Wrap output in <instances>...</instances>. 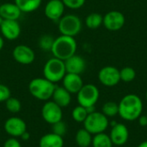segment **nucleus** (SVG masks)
<instances>
[{
  "mask_svg": "<svg viewBox=\"0 0 147 147\" xmlns=\"http://www.w3.org/2000/svg\"><path fill=\"white\" fill-rule=\"evenodd\" d=\"M119 115L125 121H133L138 120L143 112V102L135 94H127L122 97L118 104Z\"/></svg>",
  "mask_w": 147,
  "mask_h": 147,
  "instance_id": "obj_1",
  "label": "nucleus"
},
{
  "mask_svg": "<svg viewBox=\"0 0 147 147\" xmlns=\"http://www.w3.org/2000/svg\"><path fill=\"white\" fill-rule=\"evenodd\" d=\"M77 41L74 37L61 34L54 39L51 52L54 58L59 59L63 61L76 54Z\"/></svg>",
  "mask_w": 147,
  "mask_h": 147,
  "instance_id": "obj_2",
  "label": "nucleus"
},
{
  "mask_svg": "<svg viewBox=\"0 0 147 147\" xmlns=\"http://www.w3.org/2000/svg\"><path fill=\"white\" fill-rule=\"evenodd\" d=\"M56 86L45 78H36L30 81L28 90L30 94L38 100L47 101L52 98Z\"/></svg>",
  "mask_w": 147,
  "mask_h": 147,
  "instance_id": "obj_3",
  "label": "nucleus"
},
{
  "mask_svg": "<svg viewBox=\"0 0 147 147\" xmlns=\"http://www.w3.org/2000/svg\"><path fill=\"white\" fill-rule=\"evenodd\" d=\"M66 74L65 62L57 58H52L48 59L43 67L44 78L52 83L55 84L62 81L63 78Z\"/></svg>",
  "mask_w": 147,
  "mask_h": 147,
  "instance_id": "obj_4",
  "label": "nucleus"
},
{
  "mask_svg": "<svg viewBox=\"0 0 147 147\" xmlns=\"http://www.w3.org/2000/svg\"><path fill=\"white\" fill-rule=\"evenodd\" d=\"M84 129L95 135L104 133L109 127V121L102 113L95 111L94 113L88 115L87 118L84 121Z\"/></svg>",
  "mask_w": 147,
  "mask_h": 147,
  "instance_id": "obj_5",
  "label": "nucleus"
},
{
  "mask_svg": "<svg viewBox=\"0 0 147 147\" xmlns=\"http://www.w3.org/2000/svg\"><path fill=\"white\" fill-rule=\"evenodd\" d=\"M58 28L61 34L75 37L82 29V22L78 16L69 14L63 16L59 20Z\"/></svg>",
  "mask_w": 147,
  "mask_h": 147,
  "instance_id": "obj_6",
  "label": "nucleus"
},
{
  "mask_svg": "<svg viewBox=\"0 0 147 147\" xmlns=\"http://www.w3.org/2000/svg\"><path fill=\"white\" fill-rule=\"evenodd\" d=\"M99 96L100 91L98 88L92 84H84V86L77 94L78 104L84 108L95 106L98 102Z\"/></svg>",
  "mask_w": 147,
  "mask_h": 147,
  "instance_id": "obj_7",
  "label": "nucleus"
},
{
  "mask_svg": "<svg viewBox=\"0 0 147 147\" xmlns=\"http://www.w3.org/2000/svg\"><path fill=\"white\" fill-rule=\"evenodd\" d=\"M98 79L102 85L106 87H114L121 81L120 70L112 65L104 66L98 72Z\"/></svg>",
  "mask_w": 147,
  "mask_h": 147,
  "instance_id": "obj_8",
  "label": "nucleus"
},
{
  "mask_svg": "<svg viewBox=\"0 0 147 147\" xmlns=\"http://www.w3.org/2000/svg\"><path fill=\"white\" fill-rule=\"evenodd\" d=\"M41 115L47 123L53 125L58 121H62V108H60L53 101H48L43 105L41 109Z\"/></svg>",
  "mask_w": 147,
  "mask_h": 147,
  "instance_id": "obj_9",
  "label": "nucleus"
},
{
  "mask_svg": "<svg viewBox=\"0 0 147 147\" xmlns=\"http://www.w3.org/2000/svg\"><path fill=\"white\" fill-rule=\"evenodd\" d=\"M125 16L118 10H111L103 16V26L109 31H118L125 24Z\"/></svg>",
  "mask_w": 147,
  "mask_h": 147,
  "instance_id": "obj_10",
  "label": "nucleus"
},
{
  "mask_svg": "<svg viewBox=\"0 0 147 147\" xmlns=\"http://www.w3.org/2000/svg\"><path fill=\"white\" fill-rule=\"evenodd\" d=\"M13 59L21 65H30L34 61V50L26 45H17L12 51Z\"/></svg>",
  "mask_w": 147,
  "mask_h": 147,
  "instance_id": "obj_11",
  "label": "nucleus"
},
{
  "mask_svg": "<svg viewBox=\"0 0 147 147\" xmlns=\"http://www.w3.org/2000/svg\"><path fill=\"white\" fill-rule=\"evenodd\" d=\"M4 130L13 138L21 137L27 131V125L22 119L13 116L7 119L5 121Z\"/></svg>",
  "mask_w": 147,
  "mask_h": 147,
  "instance_id": "obj_12",
  "label": "nucleus"
},
{
  "mask_svg": "<svg viewBox=\"0 0 147 147\" xmlns=\"http://www.w3.org/2000/svg\"><path fill=\"white\" fill-rule=\"evenodd\" d=\"M109 137L113 145L117 146H124L129 139L128 128L123 123H117L111 127Z\"/></svg>",
  "mask_w": 147,
  "mask_h": 147,
  "instance_id": "obj_13",
  "label": "nucleus"
},
{
  "mask_svg": "<svg viewBox=\"0 0 147 147\" xmlns=\"http://www.w3.org/2000/svg\"><path fill=\"white\" fill-rule=\"evenodd\" d=\"M65 8L62 0H49L44 8V14L51 21H59L64 16Z\"/></svg>",
  "mask_w": 147,
  "mask_h": 147,
  "instance_id": "obj_14",
  "label": "nucleus"
},
{
  "mask_svg": "<svg viewBox=\"0 0 147 147\" xmlns=\"http://www.w3.org/2000/svg\"><path fill=\"white\" fill-rule=\"evenodd\" d=\"M0 31L5 39L14 40L21 34V26L17 20H3L0 26Z\"/></svg>",
  "mask_w": 147,
  "mask_h": 147,
  "instance_id": "obj_15",
  "label": "nucleus"
},
{
  "mask_svg": "<svg viewBox=\"0 0 147 147\" xmlns=\"http://www.w3.org/2000/svg\"><path fill=\"white\" fill-rule=\"evenodd\" d=\"M64 62L66 73L80 75L84 71L86 68V61L84 60V59L77 54L72 55L69 59H65Z\"/></svg>",
  "mask_w": 147,
  "mask_h": 147,
  "instance_id": "obj_16",
  "label": "nucleus"
},
{
  "mask_svg": "<svg viewBox=\"0 0 147 147\" xmlns=\"http://www.w3.org/2000/svg\"><path fill=\"white\" fill-rule=\"evenodd\" d=\"M63 87L71 94H78L84 86V82L80 75L66 73L62 79Z\"/></svg>",
  "mask_w": 147,
  "mask_h": 147,
  "instance_id": "obj_17",
  "label": "nucleus"
},
{
  "mask_svg": "<svg viewBox=\"0 0 147 147\" xmlns=\"http://www.w3.org/2000/svg\"><path fill=\"white\" fill-rule=\"evenodd\" d=\"M22 13L15 3H4L0 5V16L3 20H18Z\"/></svg>",
  "mask_w": 147,
  "mask_h": 147,
  "instance_id": "obj_18",
  "label": "nucleus"
},
{
  "mask_svg": "<svg viewBox=\"0 0 147 147\" xmlns=\"http://www.w3.org/2000/svg\"><path fill=\"white\" fill-rule=\"evenodd\" d=\"M71 94L69 91H67L63 86L62 87L56 86L53 93L52 98H53V101L56 104H58L60 108H65L71 103Z\"/></svg>",
  "mask_w": 147,
  "mask_h": 147,
  "instance_id": "obj_19",
  "label": "nucleus"
},
{
  "mask_svg": "<svg viewBox=\"0 0 147 147\" xmlns=\"http://www.w3.org/2000/svg\"><path fill=\"white\" fill-rule=\"evenodd\" d=\"M63 137L59 136L53 133L45 134L42 136L39 142V147H63Z\"/></svg>",
  "mask_w": 147,
  "mask_h": 147,
  "instance_id": "obj_20",
  "label": "nucleus"
},
{
  "mask_svg": "<svg viewBox=\"0 0 147 147\" xmlns=\"http://www.w3.org/2000/svg\"><path fill=\"white\" fill-rule=\"evenodd\" d=\"M42 0H15V3L22 13H30L37 9L41 4Z\"/></svg>",
  "mask_w": 147,
  "mask_h": 147,
  "instance_id": "obj_21",
  "label": "nucleus"
},
{
  "mask_svg": "<svg viewBox=\"0 0 147 147\" xmlns=\"http://www.w3.org/2000/svg\"><path fill=\"white\" fill-rule=\"evenodd\" d=\"M77 145L79 147H89L92 143V134L86 129H79L75 137Z\"/></svg>",
  "mask_w": 147,
  "mask_h": 147,
  "instance_id": "obj_22",
  "label": "nucleus"
},
{
  "mask_svg": "<svg viewBox=\"0 0 147 147\" xmlns=\"http://www.w3.org/2000/svg\"><path fill=\"white\" fill-rule=\"evenodd\" d=\"M91 145L93 147H113V143L109 135L105 133L95 134L92 138Z\"/></svg>",
  "mask_w": 147,
  "mask_h": 147,
  "instance_id": "obj_23",
  "label": "nucleus"
},
{
  "mask_svg": "<svg viewBox=\"0 0 147 147\" xmlns=\"http://www.w3.org/2000/svg\"><path fill=\"white\" fill-rule=\"evenodd\" d=\"M103 22V16L96 12L90 13L85 18V24L90 29H97Z\"/></svg>",
  "mask_w": 147,
  "mask_h": 147,
  "instance_id": "obj_24",
  "label": "nucleus"
},
{
  "mask_svg": "<svg viewBox=\"0 0 147 147\" xmlns=\"http://www.w3.org/2000/svg\"><path fill=\"white\" fill-rule=\"evenodd\" d=\"M102 113L109 117H115L119 114V106L115 102H107L102 105Z\"/></svg>",
  "mask_w": 147,
  "mask_h": 147,
  "instance_id": "obj_25",
  "label": "nucleus"
},
{
  "mask_svg": "<svg viewBox=\"0 0 147 147\" xmlns=\"http://www.w3.org/2000/svg\"><path fill=\"white\" fill-rule=\"evenodd\" d=\"M120 77H121V81H123L125 83H130L135 79L136 71L133 67L126 66L120 71Z\"/></svg>",
  "mask_w": 147,
  "mask_h": 147,
  "instance_id": "obj_26",
  "label": "nucleus"
},
{
  "mask_svg": "<svg viewBox=\"0 0 147 147\" xmlns=\"http://www.w3.org/2000/svg\"><path fill=\"white\" fill-rule=\"evenodd\" d=\"M71 116L76 122L84 123V121H85V119L88 116V113H87L86 109L84 107L78 105L73 109L72 113H71Z\"/></svg>",
  "mask_w": 147,
  "mask_h": 147,
  "instance_id": "obj_27",
  "label": "nucleus"
},
{
  "mask_svg": "<svg viewBox=\"0 0 147 147\" xmlns=\"http://www.w3.org/2000/svg\"><path fill=\"white\" fill-rule=\"evenodd\" d=\"M5 106H6L7 110H9L10 113H13V114L18 113L21 110V108H22L20 101L17 98L11 97V96L8 100H6Z\"/></svg>",
  "mask_w": 147,
  "mask_h": 147,
  "instance_id": "obj_28",
  "label": "nucleus"
},
{
  "mask_svg": "<svg viewBox=\"0 0 147 147\" xmlns=\"http://www.w3.org/2000/svg\"><path fill=\"white\" fill-rule=\"evenodd\" d=\"M54 39L48 34L41 36L39 40V47L44 51H51Z\"/></svg>",
  "mask_w": 147,
  "mask_h": 147,
  "instance_id": "obj_29",
  "label": "nucleus"
},
{
  "mask_svg": "<svg viewBox=\"0 0 147 147\" xmlns=\"http://www.w3.org/2000/svg\"><path fill=\"white\" fill-rule=\"evenodd\" d=\"M52 126H53V127H52L53 133L55 134H57V135H59V136L63 137L66 134V132H67L66 124L64 121H58V122L53 124Z\"/></svg>",
  "mask_w": 147,
  "mask_h": 147,
  "instance_id": "obj_30",
  "label": "nucleus"
},
{
  "mask_svg": "<svg viewBox=\"0 0 147 147\" xmlns=\"http://www.w3.org/2000/svg\"><path fill=\"white\" fill-rule=\"evenodd\" d=\"M64 5L71 9H78L84 6L85 0H62Z\"/></svg>",
  "mask_w": 147,
  "mask_h": 147,
  "instance_id": "obj_31",
  "label": "nucleus"
},
{
  "mask_svg": "<svg viewBox=\"0 0 147 147\" xmlns=\"http://www.w3.org/2000/svg\"><path fill=\"white\" fill-rule=\"evenodd\" d=\"M10 97V90L6 85L0 84V102H6Z\"/></svg>",
  "mask_w": 147,
  "mask_h": 147,
  "instance_id": "obj_32",
  "label": "nucleus"
},
{
  "mask_svg": "<svg viewBox=\"0 0 147 147\" xmlns=\"http://www.w3.org/2000/svg\"><path fill=\"white\" fill-rule=\"evenodd\" d=\"M3 147H22L21 143L16 139V138H10L8 139L4 144H3Z\"/></svg>",
  "mask_w": 147,
  "mask_h": 147,
  "instance_id": "obj_33",
  "label": "nucleus"
},
{
  "mask_svg": "<svg viewBox=\"0 0 147 147\" xmlns=\"http://www.w3.org/2000/svg\"><path fill=\"white\" fill-rule=\"evenodd\" d=\"M138 122L140 126L141 127H146L147 126V116L146 115H140L138 118Z\"/></svg>",
  "mask_w": 147,
  "mask_h": 147,
  "instance_id": "obj_34",
  "label": "nucleus"
},
{
  "mask_svg": "<svg viewBox=\"0 0 147 147\" xmlns=\"http://www.w3.org/2000/svg\"><path fill=\"white\" fill-rule=\"evenodd\" d=\"M29 138H30V134L26 131L22 136H21V139L22 140H24V141H26V140H29Z\"/></svg>",
  "mask_w": 147,
  "mask_h": 147,
  "instance_id": "obj_35",
  "label": "nucleus"
},
{
  "mask_svg": "<svg viewBox=\"0 0 147 147\" xmlns=\"http://www.w3.org/2000/svg\"><path fill=\"white\" fill-rule=\"evenodd\" d=\"M85 109H86V111H87L88 115L92 114V113H94L96 111V107L95 106H90V107H88V108H85Z\"/></svg>",
  "mask_w": 147,
  "mask_h": 147,
  "instance_id": "obj_36",
  "label": "nucleus"
},
{
  "mask_svg": "<svg viewBox=\"0 0 147 147\" xmlns=\"http://www.w3.org/2000/svg\"><path fill=\"white\" fill-rule=\"evenodd\" d=\"M3 44H4L3 39V37L0 35V51L3 49Z\"/></svg>",
  "mask_w": 147,
  "mask_h": 147,
  "instance_id": "obj_37",
  "label": "nucleus"
},
{
  "mask_svg": "<svg viewBox=\"0 0 147 147\" xmlns=\"http://www.w3.org/2000/svg\"><path fill=\"white\" fill-rule=\"evenodd\" d=\"M137 147H147V140L143 141L142 143H140Z\"/></svg>",
  "mask_w": 147,
  "mask_h": 147,
  "instance_id": "obj_38",
  "label": "nucleus"
},
{
  "mask_svg": "<svg viewBox=\"0 0 147 147\" xmlns=\"http://www.w3.org/2000/svg\"><path fill=\"white\" fill-rule=\"evenodd\" d=\"M3 19L2 18V16H0V26H1V24L3 23Z\"/></svg>",
  "mask_w": 147,
  "mask_h": 147,
  "instance_id": "obj_39",
  "label": "nucleus"
},
{
  "mask_svg": "<svg viewBox=\"0 0 147 147\" xmlns=\"http://www.w3.org/2000/svg\"><path fill=\"white\" fill-rule=\"evenodd\" d=\"M146 101H147V90H146Z\"/></svg>",
  "mask_w": 147,
  "mask_h": 147,
  "instance_id": "obj_40",
  "label": "nucleus"
},
{
  "mask_svg": "<svg viewBox=\"0 0 147 147\" xmlns=\"http://www.w3.org/2000/svg\"><path fill=\"white\" fill-rule=\"evenodd\" d=\"M146 116H147V114H146Z\"/></svg>",
  "mask_w": 147,
  "mask_h": 147,
  "instance_id": "obj_41",
  "label": "nucleus"
}]
</instances>
